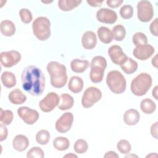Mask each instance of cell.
<instances>
[{"mask_svg":"<svg viewBox=\"0 0 158 158\" xmlns=\"http://www.w3.org/2000/svg\"><path fill=\"white\" fill-rule=\"evenodd\" d=\"M81 2V0H60L57 4L59 8L61 10L67 12L78 7Z\"/></svg>","mask_w":158,"mask_h":158,"instance_id":"obj_26","label":"cell"},{"mask_svg":"<svg viewBox=\"0 0 158 158\" xmlns=\"http://www.w3.org/2000/svg\"><path fill=\"white\" fill-rule=\"evenodd\" d=\"M53 146L58 151L67 150L70 146V141L66 137L58 136L53 140Z\"/></svg>","mask_w":158,"mask_h":158,"instance_id":"obj_29","label":"cell"},{"mask_svg":"<svg viewBox=\"0 0 158 158\" xmlns=\"http://www.w3.org/2000/svg\"><path fill=\"white\" fill-rule=\"evenodd\" d=\"M91 70L89 78L94 83H98L102 81L105 69L107 67V60L105 57L101 56L94 57L90 64Z\"/></svg>","mask_w":158,"mask_h":158,"instance_id":"obj_6","label":"cell"},{"mask_svg":"<svg viewBox=\"0 0 158 158\" xmlns=\"http://www.w3.org/2000/svg\"><path fill=\"white\" fill-rule=\"evenodd\" d=\"M96 17L99 22L107 24H113L117 20V13L114 10L107 8H101L98 10Z\"/></svg>","mask_w":158,"mask_h":158,"instance_id":"obj_14","label":"cell"},{"mask_svg":"<svg viewBox=\"0 0 158 158\" xmlns=\"http://www.w3.org/2000/svg\"><path fill=\"white\" fill-rule=\"evenodd\" d=\"M101 91L96 87L90 86L86 89L81 98V105L85 108L91 107L102 98Z\"/></svg>","mask_w":158,"mask_h":158,"instance_id":"obj_7","label":"cell"},{"mask_svg":"<svg viewBox=\"0 0 158 158\" xmlns=\"http://www.w3.org/2000/svg\"><path fill=\"white\" fill-rule=\"evenodd\" d=\"M44 154L43 151L39 147L31 148L27 154V158H43Z\"/></svg>","mask_w":158,"mask_h":158,"instance_id":"obj_38","label":"cell"},{"mask_svg":"<svg viewBox=\"0 0 158 158\" xmlns=\"http://www.w3.org/2000/svg\"><path fill=\"white\" fill-rule=\"evenodd\" d=\"M68 88L73 93H80L83 88V81L82 78L78 76L72 77L69 82Z\"/></svg>","mask_w":158,"mask_h":158,"instance_id":"obj_23","label":"cell"},{"mask_svg":"<svg viewBox=\"0 0 158 158\" xmlns=\"http://www.w3.org/2000/svg\"><path fill=\"white\" fill-rule=\"evenodd\" d=\"M8 99L12 104L20 105L23 104L26 101L27 96L20 89L16 88L9 93Z\"/></svg>","mask_w":158,"mask_h":158,"instance_id":"obj_19","label":"cell"},{"mask_svg":"<svg viewBox=\"0 0 158 158\" xmlns=\"http://www.w3.org/2000/svg\"><path fill=\"white\" fill-rule=\"evenodd\" d=\"M19 117L27 125L34 124L39 118V113L37 110L28 107H20L17 110Z\"/></svg>","mask_w":158,"mask_h":158,"instance_id":"obj_11","label":"cell"},{"mask_svg":"<svg viewBox=\"0 0 158 158\" xmlns=\"http://www.w3.org/2000/svg\"><path fill=\"white\" fill-rule=\"evenodd\" d=\"M89 62L87 60L74 59L70 62V68L75 73H81L86 71L89 67Z\"/></svg>","mask_w":158,"mask_h":158,"instance_id":"obj_20","label":"cell"},{"mask_svg":"<svg viewBox=\"0 0 158 158\" xmlns=\"http://www.w3.org/2000/svg\"><path fill=\"white\" fill-rule=\"evenodd\" d=\"M52 1H49V2H46V1H42V2H43V3H51V2H52Z\"/></svg>","mask_w":158,"mask_h":158,"instance_id":"obj_49","label":"cell"},{"mask_svg":"<svg viewBox=\"0 0 158 158\" xmlns=\"http://www.w3.org/2000/svg\"><path fill=\"white\" fill-rule=\"evenodd\" d=\"M151 76L147 73H141L132 81L130 85L131 93L137 96H142L146 94L152 86Z\"/></svg>","mask_w":158,"mask_h":158,"instance_id":"obj_3","label":"cell"},{"mask_svg":"<svg viewBox=\"0 0 158 158\" xmlns=\"http://www.w3.org/2000/svg\"><path fill=\"white\" fill-rule=\"evenodd\" d=\"M157 88H158V86H156L154 89H152V96L156 99L157 100Z\"/></svg>","mask_w":158,"mask_h":158,"instance_id":"obj_46","label":"cell"},{"mask_svg":"<svg viewBox=\"0 0 158 158\" xmlns=\"http://www.w3.org/2000/svg\"><path fill=\"white\" fill-rule=\"evenodd\" d=\"M132 41L134 45L136 46L144 45L148 43L147 36L144 33L141 32L135 33L132 37Z\"/></svg>","mask_w":158,"mask_h":158,"instance_id":"obj_34","label":"cell"},{"mask_svg":"<svg viewBox=\"0 0 158 158\" xmlns=\"http://www.w3.org/2000/svg\"><path fill=\"white\" fill-rule=\"evenodd\" d=\"M7 135L8 131L6 125L1 123L0 126V141H2L5 140L7 137Z\"/></svg>","mask_w":158,"mask_h":158,"instance_id":"obj_39","label":"cell"},{"mask_svg":"<svg viewBox=\"0 0 158 158\" xmlns=\"http://www.w3.org/2000/svg\"><path fill=\"white\" fill-rule=\"evenodd\" d=\"M120 66L123 72L130 75L135 73L137 70L138 65L136 61L130 57H128L124 63Z\"/></svg>","mask_w":158,"mask_h":158,"instance_id":"obj_27","label":"cell"},{"mask_svg":"<svg viewBox=\"0 0 158 158\" xmlns=\"http://www.w3.org/2000/svg\"><path fill=\"white\" fill-rule=\"evenodd\" d=\"M138 157V156L136 155H134V154H130V155H128V156H125V157Z\"/></svg>","mask_w":158,"mask_h":158,"instance_id":"obj_48","label":"cell"},{"mask_svg":"<svg viewBox=\"0 0 158 158\" xmlns=\"http://www.w3.org/2000/svg\"><path fill=\"white\" fill-rule=\"evenodd\" d=\"M157 122H155L151 127V134L155 139H157Z\"/></svg>","mask_w":158,"mask_h":158,"instance_id":"obj_42","label":"cell"},{"mask_svg":"<svg viewBox=\"0 0 158 158\" xmlns=\"http://www.w3.org/2000/svg\"><path fill=\"white\" fill-rule=\"evenodd\" d=\"M20 53L15 50L4 51L1 52V63L6 68H10L15 65L21 60Z\"/></svg>","mask_w":158,"mask_h":158,"instance_id":"obj_10","label":"cell"},{"mask_svg":"<svg viewBox=\"0 0 158 158\" xmlns=\"http://www.w3.org/2000/svg\"><path fill=\"white\" fill-rule=\"evenodd\" d=\"M64 157H77V156L73 153H70L69 154H66L65 156H64Z\"/></svg>","mask_w":158,"mask_h":158,"instance_id":"obj_47","label":"cell"},{"mask_svg":"<svg viewBox=\"0 0 158 158\" xmlns=\"http://www.w3.org/2000/svg\"><path fill=\"white\" fill-rule=\"evenodd\" d=\"M33 35L40 41H46L51 36V22L46 17H37L32 23Z\"/></svg>","mask_w":158,"mask_h":158,"instance_id":"obj_5","label":"cell"},{"mask_svg":"<svg viewBox=\"0 0 158 158\" xmlns=\"http://www.w3.org/2000/svg\"><path fill=\"white\" fill-rule=\"evenodd\" d=\"M1 80L4 86L7 88H11L16 85V77L15 75L9 71L2 72L1 76Z\"/></svg>","mask_w":158,"mask_h":158,"instance_id":"obj_25","label":"cell"},{"mask_svg":"<svg viewBox=\"0 0 158 158\" xmlns=\"http://www.w3.org/2000/svg\"><path fill=\"white\" fill-rule=\"evenodd\" d=\"M23 89L35 96L41 95L45 89V77L42 70L36 66L25 67L21 75Z\"/></svg>","mask_w":158,"mask_h":158,"instance_id":"obj_1","label":"cell"},{"mask_svg":"<svg viewBox=\"0 0 158 158\" xmlns=\"http://www.w3.org/2000/svg\"><path fill=\"white\" fill-rule=\"evenodd\" d=\"M106 83L110 90L114 94H122L126 89L125 78L118 70H112L107 73Z\"/></svg>","mask_w":158,"mask_h":158,"instance_id":"obj_4","label":"cell"},{"mask_svg":"<svg viewBox=\"0 0 158 158\" xmlns=\"http://www.w3.org/2000/svg\"><path fill=\"white\" fill-rule=\"evenodd\" d=\"M88 148V144L86 140L83 139H77L73 145L74 151L78 154H83L86 152Z\"/></svg>","mask_w":158,"mask_h":158,"instance_id":"obj_33","label":"cell"},{"mask_svg":"<svg viewBox=\"0 0 158 158\" xmlns=\"http://www.w3.org/2000/svg\"><path fill=\"white\" fill-rule=\"evenodd\" d=\"M73 115L71 112H65L58 118L55 124L56 130L61 133L69 131L73 124Z\"/></svg>","mask_w":158,"mask_h":158,"instance_id":"obj_12","label":"cell"},{"mask_svg":"<svg viewBox=\"0 0 158 158\" xmlns=\"http://www.w3.org/2000/svg\"><path fill=\"white\" fill-rule=\"evenodd\" d=\"M112 33L113 38L117 41L123 40L126 36L125 28L122 25H117L112 28Z\"/></svg>","mask_w":158,"mask_h":158,"instance_id":"obj_30","label":"cell"},{"mask_svg":"<svg viewBox=\"0 0 158 158\" xmlns=\"http://www.w3.org/2000/svg\"><path fill=\"white\" fill-rule=\"evenodd\" d=\"M86 2L90 6L98 7L102 6L103 1H87Z\"/></svg>","mask_w":158,"mask_h":158,"instance_id":"obj_43","label":"cell"},{"mask_svg":"<svg viewBox=\"0 0 158 158\" xmlns=\"http://www.w3.org/2000/svg\"><path fill=\"white\" fill-rule=\"evenodd\" d=\"M151 63H152V66H154V67L157 68V54H156L152 59V61H151Z\"/></svg>","mask_w":158,"mask_h":158,"instance_id":"obj_45","label":"cell"},{"mask_svg":"<svg viewBox=\"0 0 158 158\" xmlns=\"http://www.w3.org/2000/svg\"><path fill=\"white\" fill-rule=\"evenodd\" d=\"M158 19L156 18L154 19V20L150 24L149 26V30L151 33H152V35L155 36H158V33H157V25H158Z\"/></svg>","mask_w":158,"mask_h":158,"instance_id":"obj_40","label":"cell"},{"mask_svg":"<svg viewBox=\"0 0 158 158\" xmlns=\"http://www.w3.org/2000/svg\"><path fill=\"white\" fill-rule=\"evenodd\" d=\"M14 118V114L10 110H3L1 108L0 121L1 123L6 125H10Z\"/></svg>","mask_w":158,"mask_h":158,"instance_id":"obj_32","label":"cell"},{"mask_svg":"<svg viewBox=\"0 0 158 158\" xmlns=\"http://www.w3.org/2000/svg\"><path fill=\"white\" fill-rule=\"evenodd\" d=\"M81 44L83 47L88 50L93 49L97 44L96 34L92 31H86L81 37Z\"/></svg>","mask_w":158,"mask_h":158,"instance_id":"obj_16","label":"cell"},{"mask_svg":"<svg viewBox=\"0 0 158 158\" xmlns=\"http://www.w3.org/2000/svg\"><path fill=\"white\" fill-rule=\"evenodd\" d=\"M19 15L21 20L24 23H29L31 22L33 15L31 11L27 8H22L19 11Z\"/></svg>","mask_w":158,"mask_h":158,"instance_id":"obj_37","label":"cell"},{"mask_svg":"<svg viewBox=\"0 0 158 158\" xmlns=\"http://www.w3.org/2000/svg\"><path fill=\"white\" fill-rule=\"evenodd\" d=\"M60 98L54 92H51L40 101L39 107L44 112H49L59 105Z\"/></svg>","mask_w":158,"mask_h":158,"instance_id":"obj_9","label":"cell"},{"mask_svg":"<svg viewBox=\"0 0 158 158\" xmlns=\"http://www.w3.org/2000/svg\"><path fill=\"white\" fill-rule=\"evenodd\" d=\"M74 104L73 97L68 93H64L60 96L58 108L61 110L70 109Z\"/></svg>","mask_w":158,"mask_h":158,"instance_id":"obj_22","label":"cell"},{"mask_svg":"<svg viewBox=\"0 0 158 158\" xmlns=\"http://www.w3.org/2000/svg\"><path fill=\"white\" fill-rule=\"evenodd\" d=\"M1 33L5 36L10 37L14 35L16 28L14 23L9 20H4L1 22Z\"/></svg>","mask_w":158,"mask_h":158,"instance_id":"obj_21","label":"cell"},{"mask_svg":"<svg viewBox=\"0 0 158 158\" xmlns=\"http://www.w3.org/2000/svg\"><path fill=\"white\" fill-rule=\"evenodd\" d=\"M140 119V115L138 111L134 109H130L126 110L123 115V121L125 124L130 126L137 124Z\"/></svg>","mask_w":158,"mask_h":158,"instance_id":"obj_17","label":"cell"},{"mask_svg":"<svg viewBox=\"0 0 158 158\" xmlns=\"http://www.w3.org/2000/svg\"><path fill=\"white\" fill-rule=\"evenodd\" d=\"M50 133L46 130H41L36 135V141L41 145H45L50 140Z\"/></svg>","mask_w":158,"mask_h":158,"instance_id":"obj_31","label":"cell"},{"mask_svg":"<svg viewBox=\"0 0 158 158\" xmlns=\"http://www.w3.org/2000/svg\"><path fill=\"white\" fill-rule=\"evenodd\" d=\"M97 34L99 40L104 44H109L113 40L112 31L106 27H99L98 29Z\"/></svg>","mask_w":158,"mask_h":158,"instance_id":"obj_24","label":"cell"},{"mask_svg":"<svg viewBox=\"0 0 158 158\" xmlns=\"http://www.w3.org/2000/svg\"><path fill=\"white\" fill-rule=\"evenodd\" d=\"M29 145L28 138L23 135H16L12 141V146L15 150L19 152L25 151Z\"/></svg>","mask_w":158,"mask_h":158,"instance_id":"obj_18","label":"cell"},{"mask_svg":"<svg viewBox=\"0 0 158 158\" xmlns=\"http://www.w3.org/2000/svg\"><path fill=\"white\" fill-rule=\"evenodd\" d=\"M104 157L105 158H117L118 157V155L114 151H108L107 152L105 155L104 156Z\"/></svg>","mask_w":158,"mask_h":158,"instance_id":"obj_44","label":"cell"},{"mask_svg":"<svg viewBox=\"0 0 158 158\" xmlns=\"http://www.w3.org/2000/svg\"><path fill=\"white\" fill-rule=\"evenodd\" d=\"M47 71L50 75L51 85L56 88L64 87L67 81L66 67L56 61L49 62L46 66Z\"/></svg>","mask_w":158,"mask_h":158,"instance_id":"obj_2","label":"cell"},{"mask_svg":"<svg viewBox=\"0 0 158 158\" xmlns=\"http://www.w3.org/2000/svg\"><path fill=\"white\" fill-rule=\"evenodd\" d=\"M123 2L122 0H107L106 1L107 5L111 8H117Z\"/></svg>","mask_w":158,"mask_h":158,"instance_id":"obj_41","label":"cell"},{"mask_svg":"<svg viewBox=\"0 0 158 158\" xmlns=\"http://www.w3.org/2000/svg\"><path fill=\"white\" fill-rule=\"evenodd\" d=\"M108 54L112 62L118 65H121L127 59L128 57L118 45H113L108 49Z\"/></svg>","mask_w":158,"mask_h":158,"instance_id":"obj_13","label":"cell"},{"mask_svg":"<svg viewBox=\"0 0 158 158\" xmlns=\"http://www.w3.org/2000/svg\"><path fill=\"white\" fill-rule=\"evenodd\" d=\"M117 148L118 151L123 154H127L131 150L130 142L126 139H120L117 144Z\"/></svg>","mask_w":158,"mask_h":158,"instance_id":"obj_35","label":"cell"},{"mask_svg":"<svg viewBox=\"0 0 158 158\" xmlns=\"http://www.w3.org/2000/svg\"><path fill=\"white\" fill-rule=\"evenodd\" d=\"M133 8L130 4L123 5L120 10V17L123 19H130L133 15Z\"/></svg>","mask_w":158,"mask_h":158,"instance_id":"obj_36","label":"cell"},{"mask_svg":"<svg viewBox=\"0 0 158 158\" xmlns=\"http://www.w3.org/2000/svg\"><path fill=\"white\" fill-rule=\"evenodd\" d=\"M154 16V9L149 1H140L137 4V17L142 22L151 21Z\"/></svg>","mask_w":158,"mask_h":158,"instance_id":"obj_8","label":"cell"},{"mask_svg":"<svg viewBox=\"0 0 158 158\" xmlns=\"http://www.w3.org/2000/svg\"><path fill=\"white\" fill-rule=\"evenodd\" d=\"M140 108L143 112L146 114H152L156 109V103L149 98L143 99L140 103Z\"/></svg>","mask_w":158,"mask_h":158,"instance_id":"obj_28","label":"cell"},{"mask_svg":"<svg viewBox=\"0 0 158 158\" xmlns=\"http://www.w3.org/2000/svg\"><path fill=\"white\" fill-rule=\"evenodd\" d=\"M155 49L151 44H144L136 48L133 51V54L135 58L140 60H146L150 58L154 54Z\"/></svg>","mask_w":158,"mask_h":158,"instance_id":"obj_15","label":"cell"}]
</instances>
